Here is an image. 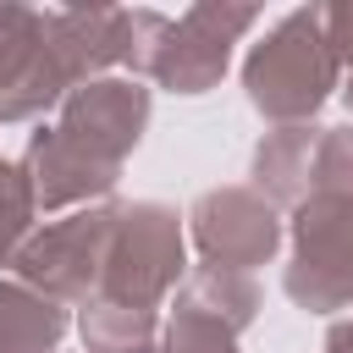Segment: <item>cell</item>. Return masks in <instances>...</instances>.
<instances>
[{
    "label": "cell",
    "instance_id": "1",
    "mask_svg": "<svg viewBox=\"0 0 353 353\" xmlns=\"http://www.w3.org/2000/svg\"><path fill=\"white\" fill-rule=\"evenodd\" d=\"M149 116V94L138 83H88L66 99V116L55 132H39L28 149L33 165V199L66 204L105 193L121 171V154L138 143V127Z\"/></svg>",
    "mask_w": 353,
    "mask_h": 353
},
{
    "label": "cell",
    "instance_id": "2",
    "mask_svg": "<svg viewBox=\"0 0 353 353\" xmlns=\"http://www.w3.org/2000/svg\"><path fill=\"white\" fill-rule=\"evenodd\" d=\"M320 28H325L320 11H292V17L276 22V33L265 44H254L243 83H248V99L265 116L292 121V116H309L331 94L336 50H331V33H320Z\"/></svg>",
    "mask_w": 353,
    "mask_h": 353
},
{
    "label": "cell",
    "instance_id": "3",
    "mask_svg": "<svg viewBox=\"0 0 353 353\" xmlns=\"http://www.w3.org/2000/svg\"><path fill=\"white\" fill-rule=\"evenodd\" d=\"M182 270V232L165 204H132L116 215L105 254V303L149 309Z\"/></svg>",
    "mask_w": 353,
    "mask_h": 353
},
{
    "label": "cell",
    "instance_id": "4",
    "mask_svg": "<svg viewBox=\"0 0 353 353\" xmlns=\"http://www.w3.org/2000/svg\"><path fill=\"white\" fill-rule=\"evenodd\" d=\"M287 292L303 309H342L353 298V199L314 193L298 215V265L287 270Z\"/></svg>",
    "mask_w": 353,
    "mask_h": 353
},
{
    "label": "cell",
    "instance_id": "5",
    "mask_svg": "<svg viewBox=\"0 0 353 353\" xmlns=\"http://www.w3.org/2000/svg\"><path fill=\"white\" fill-rule=\"evenodd\" d=\"M110 232H116V210H83V215L50 226L44 237H33L17 254V270H22V281H39L50 298H83L88 281L105 276Z\"/></svg>",
    "mask_w": 353,
    "mask_h": 353
},
{
    "label": "cell",
    "instance_id": "6",
    "mask_svg": "<svg viewBox=\"0 0 353 353\" xmlns=\"http://www.w3.org/2000/svg\"><path fill=\"white\" fill-rule=\"evenodd\" d=\"M254 22V11H221V6H199L182 22H165V44L149 50L143 72H154L165 88L176 94H204L221 72H226V44Z\"/></svg>",
    "mask_w": 353,
    "mask_h": 353
},
{
    "label": "cell",
    "instance_id": "7",
    "mask_svg": "<svg viewBox=\"0 0 353 353\" xmlns=\"http://www.w3.org/2000/svg\"><path fill=\"white\" fill-rule=\"evenodd\" d=\"M66 83L72 77L50 44L44 17L0 6V116H39L61 99Z\"/></svg>",
    "mask_w": 353,
    "mask_h": 353
},
{
    "label": "cell",
    "instance_id": "8",
    "mask_svg": "<svg viewBox=\"0 0 353 353\" xmlns=\"http://www.w3.org/2000/svg\"><path fill=\"white\" fill-rule=\"evenodd\" d=\"M193 226H199V248H204L210 270H248V265L270 259V248L281 237L276 215L243 188L204 193L199 210H193Z\"/></svg>",
    "mask_w": 353,
    "mask_h": 353
},
{
    "label": "cell",
    "instance_id": "9",
    "mask_svg": "<svg viewBox=\"0 0 353 353\" xmlns=\"http://www.w3.org/2000/svg\"><path fill=\"white\" fill-rule=\"evenodd\" d=\"M61 331H66V314L50 298L17 281H0V353H50Z\"/></svg>",
    "mask_w": 353,
    "mask_h": 353
},
{
    "label": "cell",
    "instance_id": "10",
    "mask_svg": "<svg viewBox=\"0 0 353 353\" xmlns=\"http://www.w3.org/2000/svg\"><path fill=\"white\" fill-rule=\"evenodd\" d=\"M28 210H33V182L17 165H0V259H11L17 237L28 232Z\"/></svg>",
    "mask_w": 353,
    "mask_h": 353
},
{
    "label": "cell",
    "instance_id": "11",
    "mask_svg": "<svg viewBox=\"0 0 353 353\" xmlns=\"http://www.w3.org/2000/svg\"><path fill=\"white\" fill-rule=\"evenodd\" d=\"M165 353H232V331L221 320H210V314L176 309L171 336H165Z\"/></svg>",
    "mask_w": 353,
    "mask_h": 353
},
{
    "label": "cell",
    "instance_id": "12",
    "mask_svg": "<svg viewBox=\"0 0 353 353\" xmlns=\"http://www.w3.org/2000/svg\"><path fill=\"white\" fill-rule=\"evenodd\" d=\"M325 28H331V50L347 61V105H353V6H336V11H325Z\"/></svg>",
    "mask_w": 353,
    "mask_h": 353
}]
</instances>
